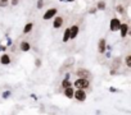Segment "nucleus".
<instances>
[{"mask_svg":"<svg viewBox=\"0 0 131 115\" xmlns=\"http://www.w3.org/2000/svg\"><path fill=\"white\" fill-rule=\"evenodd\" d=\"M73 86L76 90H90V81L89 79H84V78H77L75 82H73Z\"/></svg>","mask_w":131,"mask_h":115,"instance_id":"f257e3e1","label":"nucleus"},{"mask_svg":"<svg viewBox=\"0 0 131 115\" xmlns=\"http://www.w3.org/2000/svg\"><path fill=\"white\" fill-rule=\"evenodd\" d=\"M121 21L118 19V18H112L111 19V22H109V30L112 31V32H116V31H119V28H121Z\"/></svg>","mask_w":131,"mask_h":115,"instance_id":"f03ea898","label":"nucleus"},{"mask_svg":"<svg viewBox=\"0 0 131 115\" xmlns=\"http://www.w3.org/2000/svg\"><path fill=\"white\" fill-rule=\"evenodd\" d=\"M76 76H77L79 78H84V79L91 78V73H90V70H88L86 68H80V69H77V70H76Z\"/></svg>","mask_w":131,"mask_h":115,"instance_id":"7ed1b4c3","label":"nucleus"},{"mask_svg":"<svg viewBox=\"0 0 131 115\" xmlns=\"http://www.w3.org/2000/svg\"><path fill=\"white\" fill-rule=\"evenodd\" d=\"M86 97H88L86 91H84V90H76L75 91V97L73 98H76L79 102H84L86 100Z\"/></svg>","mask_w":131,"mask_h":115,"instance_id":"20e7f679","label":"nucleus"},{"mask_svg":"<svg viewBox=\"0 0 131 115\" xmlns=\"http://www.w3.org/2000/svg\"><path fill=\"white\" fill-rule=\"evenodd\" d=\"M57 13H58V10H57L55 8H50V9H48V10L45 12V14H44L42 18H44V21H49V19L57 17Z\"/></svg>","mask_w":131,"mask_h":115,"instance_id":"39448f33","label":"nucleus"},{"mask_svg":"<svg viewBox=\"0 0 131 115\" xmlns=\"http://www.w3.org/2000/svg\"><path fill=\"white\" fill-rule=\"evenodd\" d=\"M79 32H80V27H79L77 24L71 26V27H70V40L76 38V37H77V35H79Z\"/></svg>","mask_w":131,"mask_h":115,"instance_id":"423d86ee","label":"nucleus"},{"mask_svg":"<svg viewBox=\"0 0 131 115\" xmlns=\"http://www.w3.org/2000/svg\"><path fill=\"white\" fill-rule=\"evenodd\" d=\"M121 64H122V59H121L119 56H117V58H114V59L112 60L111 68H112L113 70H118V69L121 68Z\"/></svg>","mask_w":131,"mask_h":115,"instance_id":"0eeeda50","label":"nucleus"},{"mask_svg":"<svg viewBox=\"0 0 131 115\" xmlns=\"http://www.w3.org/2000/svg\"><path fill=\"white\" fill-rule=\"evenodd\" d=\"M63 22H64L63 17H60V16H57V17L54 18V22H53V28H55V30H59V28L63 26Z\"/></svg>","mask_w":131,"mask_h":115,"instance_id":"6e6552de","label":"nucleus"},{"mask_svg":"<svg viewBox=\"0 0 131 115\" xmlns=\"http://www.w3.org/2000/svg\"><path fill=\"white\" fill-rule=\"evenodd\" d=\"M107 50V42H105V38H100L99 42H98V51L100 54H104Z\"/></svg>","mask_w":131,"mask_h":115,"instance_id":"1a4fd4ad","label":"nucleus"},{"mask_svg":"<svg viewBox=\"0 0 131 115\" xmlns=\"http://www.w3.org/2000/svg\"><path fill=\"white\" fill-rule=\"evenodd\" d=\"M128 31H130V27H128V24H126V23H122V24H121V28H119L121 37H122V38H125V37L128 35Z\"/></svg>","mask_w":131,"mask_h":115,"instance_id":"9d476101","label":"nucleus"},{"mask_svg":"<svg viewBox=\"0 0 131 115\" xmlns=\"http://www.w3.org/2000/svg\"><path fill=\"white\" fill-rule=\"evenodd\" d=\"M10 62H12V59H10V56L8 54H3L2 56H0V63H2L3 65H9Z\"/></svg>","mask_w":131,"mask_h":115,"instance_id":"9b49d317","label":"nucleus"},{"mask_svg":"<svg viewBox=\"0 0 131 115\" xmlns=\"http://www.w3.org/2000/svg\"><path fill=\"white\" fill-rule=\"evenodd\" d=\"M75 88L73 87H68V88H66L64 90V96L67 97V98H73L75 97Z\"/></svg>","mask_w":131,"mask_h":115,"instance_id":"f8f14e48","label":"nucleus"},{"mask_svg":"<svg viewBox=\"0 0 131 115\" xmlns=\"http://www.w3.org/2000/svg\"><path fill=\"white\" fill-rule=\"evenodd\" d=\"M19 49H21L23 52H27V51L31 50V45H30V42H27V41H22L21 45H19Z\"/></svg>","mask_w":131,"mask_h":115,"instance_id":"ddd939ff","label":"nucleus"},{"mask_svg":"<svg viewBox=\"0 0 131 115\" xmlns=\"http://www.w3.org/2000/svg\"><path fill=\"white\" fill-rule=\"evenodd\" d=\"M73 63H75V59H73V58H70V59H67V60L64 62V64L62 65V69H60V70H62V72H63V70H66L68 67H71Z\"/></svg>","mask_w":131,"mask_h":115,"instance_id":"4468645a","label":"nucleus"},{"mask_svg":"<svg viewBox=\"0 0 131 115\" xmlns=\"http://www.w3.org/2000/svg\"><path fill=\"white\" fill-rule=\"evenodd\" d=\"M60 86H62L63 90H66V88H68V87H72V82H71V79H66V78H63Z\"/></svg>","mask_w":131,"mask_h":115,"instance_id":"2eb2a0df","label":"nucleus"},{"mask_svg":"<svg viewBox=\"0 0 131 115\" xmlns=\"http://www.w3.org/2000/svg\"><path fill=\"white\" fill-rule=\"evenodd\" d=\"M32 28H34V23H26V26L23 27V33H30L31 31H32Z\"/></svg>","mask_w":131,"mask_h":115,"instance_id":"dca6fc26","label":"nucleus"},{"mask_svg":"<svg viewBox=\"0 0 131 115\" xmlns=\"http://www.w3.org/2000/svg\"><path fill=\"white\" fill-rule=\"evenodd\" d=\"M63 42H67V41H70V27L68 28H66V31H64V33H63Z\"/></svg>","mask_w":131,"mask_h":115,"instance_id":"f3484780","label":"nucleus"},{"mask_svg":"<svg viewBox=\"0 0 131 115\" xmlns=\"http://www.w3.org/2000/svg\"><path fill=\"white\" fill-rule=\"evenodd\" d=\"M96 9H99V10H104V9H105V2H103V0L98 2V4H96Z\"/></svg>","mask_w":131,"mask_h":115,"instance_id":"a211bd4d","label":"nucleus"},{"mask_svg":"<svg viewBox=\"0 0 131 115\" xmlns=\"http://www.w3.org/2000/svg\"><path fill=\"white\" fill-rule=\"evenodd\" d=\"M125 63H126L127 68H131V54L126 55V58H125Z\"/></svg>","mask_w":131,"mask_h":115,"instance_id":"6ab92c4d","label":"nucleus"},{"mask_svg":"<svg viewBox=\"0 0 131 115\" xmlns=\"http://www.w3.org/2000/svg\"><path fill=\"white\" fill-rule=\"evenodd\" d=\"M116 10H117L119 14H125V12H126V10H125V7L121 5V4H118V5L116 7Z\"/></svg>","mask_w":131,"mask_h":115,"instance_id":"aec40b11","label":"nucleus"},{"mask_svg":"<svg viewBox=\"0 0 131 115\" xmlns=\"http://www.w3.org/2000/svg\"><path fill=\"white\" fill-rule=\"evenodd\" d=\"M8 4H9V0H0V7L2 8L8 7Z\"/></svg>","mask_w":131,"mask_h":115,"instance_id":"412c9836","label":"nucleus"},{"mask_svg":"<svg viewBox=\"0 0 131 115\" xmlns=\"http://www.w3.org/2000/svg\"><path fill=\"white\" fill-rule=\"evenodd\" d=\"M2 96H3V98H5V100H7V98L10 96V91H5V92H3V95H2Z\"/></svg>","mask_w":131,"mask_h":115,"instance_id":"4be33fe9","label":"nucleus"},{"mask_svg":"<svg viewBox=\"0 0 131 115\" xmlns=\"http://www.w3.org/2000/svg\"><path fill=\"white\" fill-rule=\"evenodd\" d=\"M37 9H41L42 8V5H44V0H37Z\"/></svg>","mask_w":131,"mask_h":115,"instance_id":"5701e85b","label":"nucleus"},{"mask_svg":"<svg viewBox=\"0 0 131 115\" xmlns=\"http://www.w3.org/2000/svg\"><path fill=\"white\" fill-rule=\"evenodd\" d=\"M18 3H19V0H10V4H12L13 7H16Z\"/></svg>","mask_w":131,"mask_h":115,"instance_id":"b1692460","label":"nucleus"},{"mask_svg":"<svg viewBox=\"0 0 131 115\" xmlns=\"http://www.w3.org/2000/svg\"><path fill=\"white\" fill-rule=\"evenodd\" d=\"M109 92H113V93H116V92H118V90H117L116 87H109Z\"/></svg>","mask_w":131,"mask_h":115,"instance_id":"393cba45","label":"nucleus"},{"mask_svg":"<svg viewBox=\"0 0 131 115\" xmlns=\"http://www.w3.org/2000/svg\"><path fill=\"white\" fill-rule=\"evenodd\" d=\"M35 64H36V67H40V65H41V62H40V60L37 59V60L35 62Z\"/></svg>","mask_w":131,"mask_h":115,"instance_id":"a878e982","label":"nucleus"},{"mask_svg":"<svg viewBox=\"0 0 131 115\" xmlns=\"http://www.w3.org/2000/svg\"><path fill=\"white\" fill-rule=\"evenodd\" d=\"M5 49H7V46H4V45L0 46V51H5Z\"/></svg>","mask_w":131,"mask_h":115,"instance_id":"bb28decb","label":"nucleus"},{"mask_svg":"<svg viewBox=\"0 0 131 115\" xmlns=\"http://www.w3.org/2000/svg\"><path fill=\"white\" fill-rule=\"evenodd\" d=\"M31 97H32V98H34V100H37V96H36V95H35V93H32V95H31Z\"/></svg>","mask_w":131,"mask_h":115,"instance_id":"cd10ccee","label":"nucleus"},{"mask_svg":"<svg viewBox=\"0 0 131 115\" xmlns=\"http://www.w3.org/2000/svg\"><path fill=\"white\" fill-rule=\"evenodd\" d=\"M128 35H130V36H131V30H130V31H128Z\"/></svg>","mask_w":131,"mask_h":115,"instance_id":"c85d7f7f","label":"nucleus"},{"mask_svg":"<svg viewBox=\"0 0 131 115\" xmlns=\"http://www.w3.org/2000/svg\"><path fill=\"white\" fill-rule=\"evenodd\" d=\"M67 2H73V0H67Z\"/></svg>","mask_w":131,"mask_h":115,"instance_id":"c756f323","label":"nucleus"},{"mask_svg":"<svg viewBox=\"0 0 131 115\" xmlns=\"http://www.w3.org/2000/svg\"><path fill=\"white\" fill-rule=\"evenodd\" d=\"M130 30H131V28H130Z\"/></svg>","mask_w":131,"mask_h":115,"instance_id":"7c9ffc66","label":"nucleus"}]
</instances>
